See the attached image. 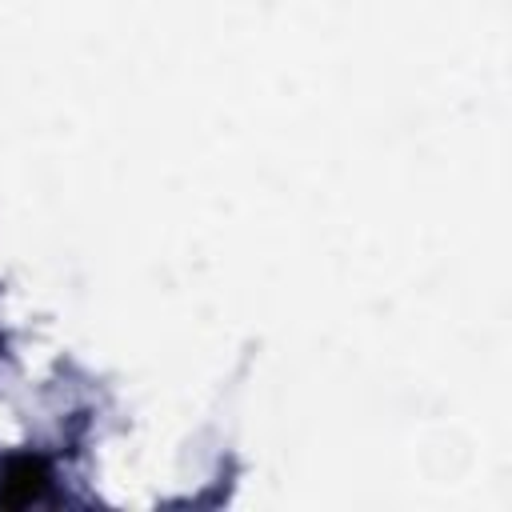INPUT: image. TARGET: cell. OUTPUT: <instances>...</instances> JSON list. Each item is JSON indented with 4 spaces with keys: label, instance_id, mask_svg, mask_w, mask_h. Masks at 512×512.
I'll return each mask as SVG.
<instances>
[{
    "label": "cell",
    "instance_id": "cell-1",
    "mask_svg": "<svg viewBox=\"0 0 512 512\" xmlns=\"http://www.w3.org/2000/svg\"><path fill=\"white\" fill-rule=\"evenodd\" d=\"M44 484H48V468L40 460H32V456H20V460H12L4 468L0 500L4 504H28V500H36L44 492Z\"/></svg>",
    "mask_w": 512,
    "mask_h": 512
}]
</instances>
